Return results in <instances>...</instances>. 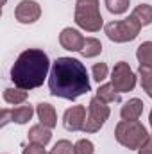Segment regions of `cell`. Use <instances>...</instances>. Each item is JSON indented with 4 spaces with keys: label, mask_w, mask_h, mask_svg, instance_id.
<instances>
[{
    "label": "cell",
    "mask_w": 152,
    "mask_h": 154,
    "mask_svg": "<svg viewBox=\"0 0 152 154\" xmlns=\"http://www.w3.org/2000/svg\"><path fill=\"white\" fill-rule=\"evenodd\" d=\"M149 124H150V129H152V109H150V115H149Z\"/></svg>",
    "instance_id": "83f0119b"
},
{
    "label": "cell",
    "mask_w": 152,
    "mask_h": 154,
    "mask_svg": "<svg viewBox=\"0 0 152 154\" xmlns=\"http://www.w3.org/2000/svg\"><path fill=\"white\" fill-rule=\"evenodd\" d=\"M9 122H13V120H11V109L4 108V109L0 111V127H5Z\"/></svg>",
    "instance_id": "484cf974"
},
{
    "label": "cell",
    "mask_w": 152,
    "mask_h": 154,
    "mask_svg": "<svg viewBox=\"0 0 152 154\" xmlns=\"http://www.w3.org/2000/svg\"><path fill=\"white\" fill-rule=\"evenodd\" d=\"M36 115L39 118V124L47 125V127H56L57 124V115H56V109L54 106H50L48 102H39L36 106Z\"/></svg>",
    "instance_id": "7c38bea8"
},
{
    "label": "cell",
    "mask_w": 152,
    "mask_h": 154,
    "mask_svg": "<svg viewBox=\"0 0 152 154\" xmlns=\"http://www.w3.org/2000/svg\"><path fill=\"white\" fill-rule=\"evenodd\" d=\"M114 138L125 149H140L143 142L149 138V133L143 124L138 120H122L114 127Z\"/></svg>",
    "instance_id": "3957f363"
},
{
    "label": "cell",
    "mask_w": 152,
    "mask_h": 154,
    "mask_svg": "<svg viewBox=\"0 0 152 154\" xmlns=\"http://www.w3.org/2000/svg\"><path fill=\"white\" fill-rule=\"evenodd\" d=\"M97 97L100 99V100H104V102H118L120 100V93L114 90V86L111 82H108V84H102L99 90H97Z\"/></svg>",
    "instance_id": "d6986e66"
},
{
    "label": "cell",
    "mask_w": 152,
    "mask_h": 154,
    "mask_svg": "<svg viewBox=\"0 0 152 154\" xmlns=\"http://www.w3.org/2000/svg\"><path fill=\"white\" fill-rule=\"evenodd\" d=\"M131 14L141 23V27H147V25L152 23V5L150 4H140V5H136Z\"/></svg>",
    "instance_id": "5bb4252c"
},
{
    "label": "cell",
    "mask_w": 152,
    "mask_h": 154,
    "mask_svg": "<svg viewBox=\"0 0 152 154\" xmlns=\"http://www.w3.org/2000/svg\"><path fill=\"white\" fill-rule=\"evenodd\" d=\"M102 52V43L97 38H86L84 41V47L81 48V56L82 57H97L99 54Z\"/></svg>",
    "instance_id": "ac0fdd59"
},
{
    "label": "cell",
    "mask_w": 152,
    "mask_h": 154,
    "mask_svg": "<svg viewBox=\"0 0 152 154\" xmlns=\"http://www.w3.org/2000/svg\"><path fill=\"white\" fill-rule=\"evenodd\" d=\"M50 68L52 66L47 52H43L41 48H27L16 57L11 68V81L16 88L29 91L39 88L45 82L50 74Z\"/></svg>",
    "instance_id": "7a4b0ae2"
},
{
    "label": "cell",
    "mask_w": 152,
    "mask_h": 154,
    "mask_svg": "<svg viewBox=\"0 0 152 154\" xmlns=\"http://www.w3.org/2000/svg\"><path fill=\"white\" fill-rule=\"evenodd\" d=\"M5 2H7V0H2V4H0V5H5Z\"/></svg>",
    "instance_id": "f1b7e54d"
},
{
    "label": "cell",
    "mask_w": 152,
    "mask_h": 154,
    "mask_svg": "<svg viewBox=\"0 0 152 154\" xmlns=\"http://www.w3.org/2000/svg\"><path fill=\"white\" fill-rule=\"evenodd\" d=\"M84 41L86 38L77 29H72V27H65L59 34V45L70 52H81V48L84 47Z\"/></svg>",
    "instance_id": "30bf717a"
},
{
    "label": "cell",
    "mask_w": 152,
    "mask_h": 154,
    "mask_svg": "<svg viewBox=\"0 0 152 154\" xmlns=\"http://www.w3.org/2000/svg\"><path fill=\"white\" fill-rule=\"evenodd\" d=\"M104 2H106V7L111 14H123L131 4V0H104Z\"/></svg>",
    "instance_id": "44dd1931"
},
{
    "label": "cell",
    "mask_w": 152,
    "mask_h": 154,
    "mask_svg": "<svg viewBox=\"0 0 152 154\" xmlns=\"http://www.w3.org/2000/svg\"><path fill=\"white\" fill-rule=\"evenodd\" d=\"M86 108L84 106H72L63 115V125L66 131H82L86 122Z\"/></svg>",
    "instance_id": "9c48e42d"
},
{
    "label": "cell",
    "mask_w": 152,
    "mask_h": 154,
    "mask_svg": "<svg viewBox=\"0 0 152 154\" xmlns=\"http://www.w3.org/2000/svg\"><path fill=\"white\" fill-rule=\"evenodd\" d=\"M136 57H138L140 66H145V68H150L152 70V41H143L138 47Z\"/></svg>",
    "instance_id": "9a60e30c"
},
{
    "label": "cell",
    "mask_w": 152,
    "mask_h": 154,
    "mask_svg": "<svg viewBox=\"0 0 152 154\" xmlns=\"http://www.w3.org/2000/svg\"><path fill=\"white\" fill-rule=\"evenodd\" d=\"M140 31H141V23L132 14H129L123 20H113V22H109V23L104 25L106 36L111 39V41H114V43L132 41V39L138 38Z\"/></svg>",
    "instance_id": "5b68a950"
},
{
    "label": "cell",
    "mask_w": 152,
    "mask_h": 154,
    "mask_svg": "<svg viewBox=\"0 0 152 154\" xmlns=\"http://www.w3.org/2000/svg\"><path fill=\"white\" fill-rule=\"evenodd\" d=\"M74 20L81 29L88 32L100 31V27L104 25V20L99 11V0H77Z\"/></svg>",
    "instance_id": "277c9868"
},
{
    "label": "cell",
    "mask_w": 152,
    "mask_h": 154,
    "mask_svg": "<svg viewBox=\"0 0 152 154\" xmlns=\"http://www.w3.org/2000/svg\"><path fill=\"white\" fill-rule=\"evenodd\" d=\"M93 152H95V145H93V142H90L86 138L79 140L74 145V154H93Z\"/></svg>",
    "instance_id": "603a6c76"
},
{
    "label": "cell",
    "mask_w": 152,
    "mask_h": 154,
    "mask_svg": "<svg viewBox=\"0 0 152 154\" xmlns=\"http://www.w3.org/2000/svg\"><path fill=\"white\" fill-rule=\"evenodd\" d=\"M109 106L108 102L100 100L99 97H93L88 104V115H86V122L82 131L84 133H97L100 131V127L106 124V120L109 118Z\"/></svg>",
    "instance_id": "8992f818"
},
{
    "label": "cell",
    "mask_w": 152,
    "mask_h": 154,
    "mask_svg": "<svg viewBox=\"0 0 152 154\" xmlns=\"http://www.w3.org/2000/svg\"><path fill=\"white\" fill-rule=\"evenodd\" d=\"M52 140V131L50 127L38 124V125H32L29 129V142L32 143H39V145H47L48 142Z\"/></svg>",
    "instance_id": "4fadbf2b"
},
{
    "label": "cell",
    "mask_w": 152,
    "mask_h": 154,
    "mask_svg": "<svg viewBox=\"0 0 152 154\" xmlns=\"http://www.w3.org/2000/svg\"><path fill=\"white\" fill-rule=\"evenodd\" d=\"M111 84L118 93H127L136 88V74L131 70L129 63L118 61L111 72Z\"/></svg>",
    "instance_id": "52a82bcc"
},
{
    "label": "cell",
    "mask_w": 152,
    "mask_h": 154,
    "mask_svg": "<svg viewBox=\"0 0 152 154\" xmlns=\"http://www.w3.org/2000/svg\"><path fill=\"white\" fill-rule=\"evenodd\" d=\"M143 113V102L140 100V99H129L123 106H122V109H120V116H122V120H138L140 116Z\"/></svg>",
    "instance_id": "8fae6325"
},
{
    "label": "cell",
    "mask_w": 152,
    "mask_h": 154,
    "mask_svg": "<svg viewBox=\"0 0 152 154\" xmlns=\"http://www.w3.org/2000/svg\"><path fill=\"white\" fill-rule=\"evenodd\" d=\"M138 154H152V136L149 134V138L143 142V145L138 149Z\"/></svg>",
    "instance_id": "4316f807"
},
{
    "label": "cell",
    "mask_w": 152,
    "mask_h": 154,
    "mask_svg": "<svg viewBox=\"0 0 152 154\" xmlns=\"http://www.w3.org/2000/svg\"><path fill=\"white\" fill-rule=\"evenodd\" d=\"M48 90L50 95L66 100H75L88 93L91 84L86 66L74 57H57L48 74Z\"/></svg>",
    "instance_id": "6da1fadb"
},
{
    "label": "cell",
    "mask_w": 152,
    "mask_h": 154,
    "mask_svg": "<svg viewBox=\"0 0 152 154\" xmlns=\"http://www.w3.org/2000/svg\"><path fill=\"white\" fill-rule=\"evenodd\" d=\"M22 154H48L45 151V145H39V143H29L25 149H23V152Z\"/></svg>",
    "instance_id": "d4e9b609"
},
{
    "label": "cell",
    "mask_w": 152,
    "mask_h": 154,
    "mask_svg": "<svg viewBox=\"0 0 152 154\" xmlns=\"http://www.w3.org/2000/svg\"><path fill=\"white\" fill-rule=\"evenodd\" d=\"M91 75H93V79H95L97 82H102L106 77L109 75L108 65H106V63H95L93 68H91Z\"/></svg>",
    "instance_id": "7402d4cb"
},
{
    "label": "cell",
    "mask_w": 152,
    "mask_h": 154,
    "mask_svg": "<svg viewBox=\"0 0 152 154\" xmlns=\"http://www.w3.org/2000/svg\"><path fill=\"white\" fill-rule=\"evenodd\" d=\"M48 154H50V152H48Z\"/></svg>",
    "instance_id": "f546056e"
},
{
    "label": "cell",
    "mask_w": 152,
    "mask_h": 154,
    "mask_svg": "<svg viewBox=\"0 0 152 154\" xmlns=\"http://www.w3.org/2000/svg\"><path fill=\"white\" fill-rule=\"evenodd\" d=\"M4 100L7 104L18 106V104H22V102L27 100V91L22 90V88H5L4 90Z\"/></svg>",
    "instance_id": "2e32d148"
},
{
    "label": "cell",
    "mask_w": 152,
    "mask_h": 154,
    "mask_svg": "<svg viewBox=\"0 0 152 154\" xmlns=\"http://www.w3.org/2000/svg\"><path fill=\"white\" fill-rule=\"evenodd\" d=\"M138 77H140L141 88L147 91V95L152 99V70L150 68H145V66H140L138 68Z\"/></svg>",
    "instance_id": "ffe728a7"
},
{
    "label": "cell",
    "mask_w": 152,
    "mask_h": 154,
    "mask_svg": "<svg viewBox=\"0 0 152 154\" xmlns=\"http://www.w3.org/2000/svg\"><path fill=\"white\" fill-rule=\"evenodd\" d=\"M34 115V108L25 104V106H18L14 109H11V120L16 124H27Z\"/></svg>",
    "instance_id": "e0dca14e"
},
{
    "label": "cell",
    "mask_w": 152,
    "mask_h": 154,
    "mask_svg": "<svg viewBox=\"0 0 152 154\" xmlns=\"http://www.w3.org/2000/svg\"><path fill=\"white\" fill-rule=\"evenodd\" d=\"M14 16L20 23H25V25L34 23L41 16V7L36 0H22L14 9Z\"/></svg>",
    "instance_id": "ba28073f"
},
{
    "label": "cell",
    "mask_w": 152,
    "mask_h": 154,
    "mask_svg": "<svg viewBox=\"0 0 152 154\" xmlns=\"http://www.w3.org/2000/svg\"><path fill=\"white\" fill-rule=\"evenodd\" d=\"M50 154H74V145H72V142H68V140H59V142L52 147Z\"/></svg>",
    "instance_id": "cb8c5ba5"
}]
</instances>
